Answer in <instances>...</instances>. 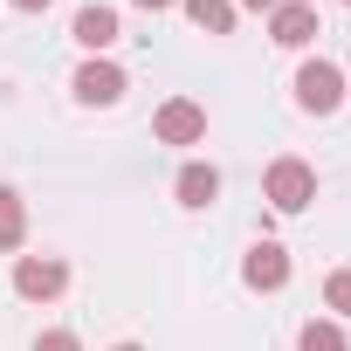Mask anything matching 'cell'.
<instances>
[{"label": "cell", "mask_w": 351, "mask_h": 351, "mask_svg": "<svg viewBox=\"0 0 351 351\" xmlns=\"http://www.w3.org/2000/svg\"><path fill=\"white\" fill-rule=\"evenodd\" d=\"M262 200H269L276 214H303V207L317 200V172H310L303 158H276L269 180H262Z\"/></svg>", "instance_id": "cell-1"}, {"label": "cell", "mask_w": 351, "mask_h": 351, "mask_svg": "<svg viewBox=\"0 0 351 351\" xmlns=\"http://www.w3.org/2000/svg\"><path fill=\"white\" fill-rule=\"evenodd\" d=\"M296 104H303L310 117L337 110V104H344V69H337V62H324V56H317V62H303V69H296Z\"/></svg>", "instance_id": "cell-2"}, {"label": "cell", "mask_w": 351, "mask_h": 351, "mask_svg": "<svg viewBox=\"0 0 351 351\" xmlns=\"http://www.w3.org/2000/svg\"><path fill=\"white\" fill-rule=\"evenodd\" d=\"M69 289V269L56 262V255H21L14 262V296H28V303H56Z\"/></svg>", "instance_id": "cell-3"}, {"label": "cell", "mask_w": 351, "mask_h": 351, "mask_svg": "<svg viewBox=\"0 0 351 351\" xmlns=\"http://www.w3.org/2000/svg\"><path fill=\"white\" fill-rule=\"evenodd\" d=\"M152 131H158V145H200L207 138V110L193 97H165L158 117H152Z\"/></svg>", "instance_id": "cell-4"}, {"label": "cell", "mask_w": 351, "mask_h": 351, "mask_svg": "<svg viewBox=\"0 0 351 351\" xmlns=\"http://www.w3.org/2000/svg\"><path fill=\"white\" fill-rule=\"evenodd\" d=\"M69 90H76V104H90V110H110V104L124 97V69H117V62H104V56H90V62L69 76Z\"/></svg>", "instance_id": "cell-5"}, {"label": "cell", "mask_w": 351, "mask_h": 351, "mask_svg": "<svg viewBox=\"0 0 351 351\" xmlns=\"http://www.w3.org/2000/svg\"><path fill=\"white\" fill-rule=\"evenodd\" d=\"M241 282H248V289H282V282H289V248H282V241H255L248 262H241Z\"/></svg>", "instance_id": "cell-6"}, {"label": "cell", "mask_w": 351, "mask_h": 351, "mask_svg": "<svg viewBox=\"0 0 351 351\" xmlns=\"http://www.w3.org/2000/svg\"><path fill=\"white\" fill-rule=\"evenodd\" d=\"M269 35L282 49H303L317 35V8H303V0H276V8H269Z\"/></svg>", "instance_id": "cell-7"}, {"label": "cell", "mask_w": 351, "mask_h": 351, "mask_svg": "<svg viewBox=\"0 0 351 351\" xmlns=\"http://www.w3.org/2000/svg\"><path fill=\"white\" fill-rule=\"evenodd\" d=\"M172 193H180V207H193V214H200V207H214V200H221V172L193 158V165H180V180H172Z\"/></svg>", "instance_id": "cell-8"}, {"label": "cell", "mask_w": 351, "mask_h": 351, "mask_svg": "<svg viewBox=\"0 0 351 351\" xmlns=\"http://www.w3.org/2000/svg\"><path fill=\"white\" fill-rule=\"evenodd\" d=\"M69 35H76L90 56H104V49L117 42V8H83V14L69 21Z\"/></svg>", "instance_id": "cell-9"}, {"label": "cell", "mask_w": 351, "mask_h": 351, "mask_svg": "<svg viewBox=\"0 0 351 351\" xmlns=\"http://www.w3.org/2000/svg\"><path fill=\"white\" fill-rule=\"evenodd\" d=\"M200 35H234V0H180Z\"/></svg>", "instance_id": "cell-10"}, {"label": "cell", "mask_w": 351, "mask_h": 351, "mask_svg": "<svg viewBox=\"0 0 351 351\" xmlns=\"http://www.w3.org/2000/svg\"><path fill=\"white\" fill-rule=\"evenodd\" d=\"M28 241V207L14 186H0V248H21Z\"/></svg>", "instance_id": "cell-11"}, {"label": "cell", "mask_w": 351, "mask_h": 351, "mask_svg": "<svg viewBox=\"0 0 351 351\" xmlns=\"http://www.w3.org/2000/svg\"><path fill=\"white\" fill-rule=\"evenodd\" d=\"M296 351H351V344H344V330H337L330 317H310V324L296 330Z\"/></svg>", "instance_id": "cell-12"}, {"label": "cell", "mask_w": 351, "mask_h": 351, "mask_svg": "<svg viewBox=\"0 0 351 351\" xmlns=\"http://www.w3.org/2000/svg\"><path fill=\"white\" fill-rule=\"evenodd\" d=\"M324 303H330L337 317H351V269H337V276L324 282Z\"/></svg>", "instance_id": "cell-13"}, {"label": "cell", "mask_w": 351, "mask_h": 351, "mask_svg": "<svg viewBox=\"0 0 351 351\" xmlns=\"http://www.w3.org/2000/svg\"><path fill=\"white\" fill-rule=\"evenodd\" d=\"M35 351H83V344H76L69 330H42V337H35Z\"/></svg>", "instance_id": "cell-14"}, {"label": "cell", "mask_w": 351, "mask_h": 351, "mask_svg": "<svg viewBox=\"0 0 351 351\" xmlns=\"http://www.w3.org/2000/svg\"><path fill=\"white\" fill-rule=\"evenodd\" d=\"M8 8H21V14H42V8H49V0H8Z\"/></svg>", "instance_id": "cell-15"}, {"label": "cell", "mask_w": 351, "mask_h": 351, "mask_svg": "<svg viewBox=\"0 0 351 351\" xmlns=\"http://www.w3.org/2000/svg\"><path fill=\"white\" fill-rule=\"evenodd\" d=\"M138 8H145V14H158V8H180V0H138Z\"/></svg>", "instance_id": "cell-16"}, {"label": "cell", "mask_w": 351, "mask_h": 351, "mask_svg": "<svg viewBox=\"0 0 351 351\" xmlns=\"http://www.w3.org/2000/svg\"><path fill=\"white\" fill-rule=\"evenodd\" d=\"M234 8H276V0H234Z\"/></svg>", "instance_id": "cell-17"}, {"label": "cell", "mask_w": 351, "mask_h": 351, "mask_svg": "<svg viewBox=\"0 0 351 351\" xmlns=\"http://www.w3.org/2000/svg\"><path fill=\"white\" fill-rule=\"evenodd\" d=\"M110 351H145V344H110Z\"/></svg>", "instance_id": "cell-18"}, {"label": "cell", "mask_w": 351, "mask_h": 351, "mask_svg": "<svg viewBox=\"0 0 351 351\" xmlns=\"http://www.w3.org/2000/svg\"><path fill=\"white\" fill-rule=\"evenodd\" d=\"M303 8H317V0H303Z\"/></svg>", "instance_id": "cell-19"}, {"label": "cell", "mask_w": 351, "mask_h": 351, "mask_svg": "<svg viewBox=\"0 0 351 351\" xmlns=\"http://www.w3.org/2000/svg\"><path fill=\"white\" fill-rule=\"evenodd\" d=\"M344 97H351V83H344Z\"/></svg>", "instance_id": "cell-20"}, {"label": "cell", "mask_w": 351, "mask_h": 351, "mask_svg": "<svg viewBox=\"0 0 351 351\" xmlns=\"http://www.w3.org/2000/svg\"><path fill=\"white\" fill-rule=\"evenodd\" d=\"M344 8H351V0H344Z\"/></svg>", "instance_id": "cell-21"}]
</instances>
